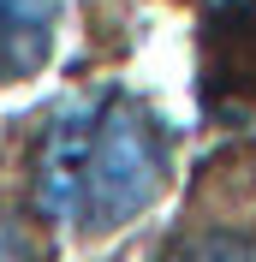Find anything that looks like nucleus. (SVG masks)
Returning <instances> with one entry per match:
<instances>
[{
  "label": "nucleus",
  "mask_w": 256,
  "mask_h": 262,
  "mask_svg": "<svg viewBox=\"0 0 256 262\" xmlns=\"http://www.w3.org/2000/svg\"><path fill=\"white\" fill-rule=\"evenodd\" d=\"M36 209L72 245H113L179 185L173 125L131 90H96L66 101L36 131L24 161Z\"/></svg>",
  "instance_id": "f257e3e1"
},
{
  "label": "nucleus",
  "mask_w": 256,
  "mask_h": 262,
  "mask_svg": "<svg viewBox=\"0 0 256 262\" xmlns=\"http://www.w3.org/2000/svg\"><path fill=\"white\" fill-rule=\"evenodd\" d=\"M143 262H256V155L221 149L185 185L173 227Z\"/></svg>",
  "instance_id": "f03ea898"
},
{
  "label": "nucleus",
  "mask_w": 256,
  "mask_h": 262,
  "mask_svg": "<svg viewBox=\"0 0 256 262\" xmlns=\"http://www.w3.org/2000/svg\"><path fill=\"white\" fill-rule=\"evenodd\" d=\"M66 0H0V90L24 83L48 66L60 42Z\"/></svg>",
  "instance_id": "7ed1b4c3"
},
{
  "label": "nucleus",
  "mask_w": 256,
  "mask_h": 262,
  "mask_svg": "<svg viewBox=\"0 0 256 262\" xmlns=\"http://www.w3.org/2000/svg\"><path fill=\"white\" fill-rule=\"evenodd\" d=\"M48 232L54 227L42 221L30 185H24V191H6V185H0V262H42Z\"/></svg>",
  "instance_id": "20e7f679"
},
{
  "label": "nucleus",
  "mask_w": 256,
  "mask_h": 262,
  "mask_svg": "<svg viewBox=\"0 0 256 262\" xmlns=\"http://www.w3.org/2000/svg\"><path fill=\"white\" fill-rule=\"evenodd\" d=\"M232 36H239V78H250L244 90H256V0H239ZM239 78H232V83H239Z\"/></svg>",
  "instance_id": "39448f33"
}]
</instances>
